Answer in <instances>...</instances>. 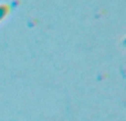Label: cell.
Wrapping results in <instances>:
<instances>
[{
	"instance_id": "1",
	"label": "cell",
	"mask_w": 126,
	"mask_h": 121,
	"mask_svg": "<svg viewBox=\"0 0 126 121\" xmlns=\"http://www.w3.org/2000/svg\"><path fill=\"white\" fill-rule=\"evenodd\" d=\"M8 12V8L6 6H0V20L3 19V17Z\"/></svg>"
}]
</instances>
